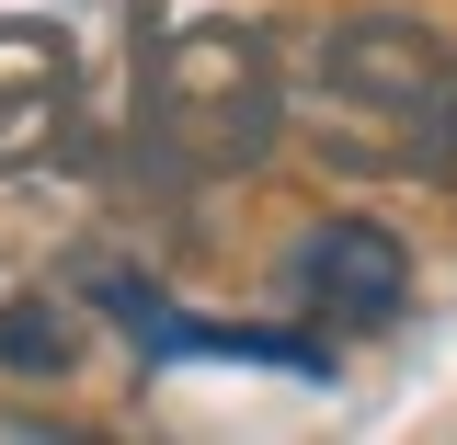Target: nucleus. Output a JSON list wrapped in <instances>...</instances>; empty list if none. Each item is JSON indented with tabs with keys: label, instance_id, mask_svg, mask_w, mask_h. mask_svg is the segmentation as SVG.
I'll return each mask as SVG.
<instances>
[{
	"label": "nucleus",
	"instance_id": "obj_3",
	"mask_svg": "<svg viewBox=\"0 0 457 445\" xmlns=\"http://www.w3.org/2000/svg\"><path fill=\"white\" fill-rule=\"evenodd\" d=\"M435 69H446V46H435L411 12H343L332 35H320V92L354 103V114H389V126L423 103Z\"/></svg>",
	"mask_w": 457,
	"mask_h": 445
},
{
	"label": "nucleus",
	"instance_id": "obj_4",
	"mask_svg": "<svg viewBox=\"0 0 457 445\" xmlns=\"http://www.w3.org/2000/svg\"><path fill=\"white\" fill-rule=\"evenodd\" d=\"M69 366H80V309L57 285L0 297V377H69Z\"/></svg>",
	"mask_w": 457,
	"mask_h": 445
},
{
	"label": "nucleus",
	"instance_id": "obj_2",
	"mask_svg": "<svg viewBox=\"0 0 457 445\" xmlns=\"http://www.w3.org/2000/svg\"><path fill=\"white\" fill-rule=\"evenodd\" d=\"M286 285H297V309H320L332 332H389L400 309H411V251H400V228H378V218H320L297 240Z\"/></svg>",
	"mask_w": 457,
	"mask_h": 445
},
{
	"label": "nucleus",
	"instance_id": "obj_1",
	"mask_svg": "<svg viewBox=\"0 0 457 445\" xmlns=\"http://www.w3.org/2000/svg\"><path fill=\"white\" fill-rule=\"evenodd\" d=\"M161 114L195 137V161H263L275 149V92H263V46L252 35H183L171 46V80H161Z\"/></svg>",
	"mask_w": 457,
	"mask_h": 445
},
{
	"label": "nucleus",
	"instance_id": "obj_5",
	"mask_svg": "<svg viewBox=\"0 0 457 445\" xmlns=\"http://www.w3.org/2000/svg\"><path fill=\"white\" fill-rule=\"evenodd\" d=\"M400 149H411L423 171H457V57L423 80V103L400 114Z\"/></svg>",
	"mask_w": 457,
	"mask_h": 445
}]
</instances>
